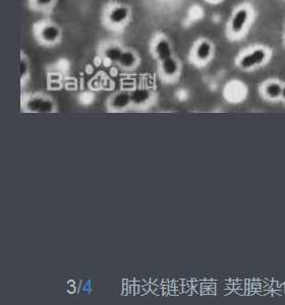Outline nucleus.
<instances>
[{
    "label": "nucleus",
    "mask_w": 285,
    "mask_h": 305,
    "mask_svg": "<svg viewBox=\"0 0 285 305\" xmlns=\"http://www.w3.org/2000/svg\"><path fill=\"white\" fill-rule=\"evenodd\" d=\"M132 20V9L123 3H108L102 12L103 26L113 32L124 30Z\"/></svg>",
    "instance_id": "1"
},
{
    "label": "nucleus",
    "mask_w": 285,
    "mask_h": 305,
    "mask_svg": "<svg viewBox=\"0 0 285 305\" xmlns=\"http://www.w3.org/2000/svg\"><path fill=\"white\" fill-rule=\"evenodd\" d=\"M33 36L39 45L51 48L62 42L63 30L58 23L44 19L34 24Z\"/></svg>",
    "instance_id": "2"
},
{
    "label": "nucleus",
    "mask_w": 285,
    "mask_h": 305,
    "mask_svg": "<svg viewBox=\"0 0 285 305\" xmlns=\"http://www.w3.org/2000/svg\"><path fill=\"white\" fill-rule=\"evenodd\" d=\"M271 57V52L267 47L255 46L245 50L236 58V66L242 70L249 71L263 66Z\"/></svg>",
    "instance_id": "3"
},
{
    "label": "nucleus",
    "mask_w": 285,
    "mask_h": 305,
    "mask_svg": "<svg viewBox=\"0 0 285 305\" xmlns=\"http://www.w3.org/2000/svg\"><path fill=\"white\" fill-rule=\"evenodd\" d=\"M253 12L249 6H240L237 7L227 24V34L232 39L241 38L247 31L251 20Z\"/></svg>",
    "instance_id": "4"
},
{
    "label": "nucleus",
    "mask_w": 285,
    "mask_h": 305,
    "mask_svg": "<svg viewBox=\"0 0 285 305\" xmlns=\"http://www.w3.org/2000/svg\"><path fill=\"white\" fill-rule=\"evenodd\" d=\"M149 50L151 56L157 63L175 55L170 38L162 32H156L153 35L149 44Z\"/></svg>",
    "instance_id": "5"
},
{
    "label": "nucleus",
    "mask_w": 285,
    "mask_h": 305,
    "mask_svg": "<svg viewBox=\"0 0 285 305\" xmlns=\"http://www.w3.org/2000/svg\"><path fill=\"white\" fill-rule=\"evenodd\" d=\"M215 45L208 38H200L193 45L191 52H189V59L199 66H205L214 57Z\"/></svg>",
    "instance_id": "6"
},
{
    "label": "nucleus",
    "mask_w": 285,
    "mask_h": 305,
    "mask_svg": "<svg viewBox=\"0 0 285 305\" xmlns=\"http://www.w3.org/2000/svg\"><path fill=\"white\" fill-rule=\"evenodd\" d=\"M24 107L30 112H53L55 110V103L49 96L44 94H34L27 97Z\"/></svg>",
    "instance_id": "7"
},
{
    "label": "nucleus",
    "mask_w": 285,
    "mask_h": 305,
    "mask_svg": "<svg viewBox=\"0 0 285 305\" xmlns=\"http://www.w3.org/2000/svg\"><path fill=\"white\" fill-rule=\"evenodd\" d=\"M182 64L176 55L158 63V71L162 80L166 82L175 81L181 73Z\"/></svg>",
    "instance_id": "8"
},
{
    "label": "nucleus",
    "mask_w": 285,
    "mask_h": 305,
    "mask_svg": "<svg viewBox=\"0 0 285 305\" xmlns=\"http://www.w3.org/2000/svg\"><path fill=\"white\" fill-rule=\"evenodd\" d=\"M124 47L116 41H106L99 46V55L104 62L116 65Z\"/></svg>",
    "instance_id": "9"
},
{
    "label": "nucleus",
    "mask_w": 285,
    "mask_h": 305,
    "mask_svg": "<svg viewBox=\"0 0 285 305\" xmlns=\"http://www.w3.org/2000/svg\"><path fill=\"white\" fill-rule=\"evenodd\" d=\"M140 63V55L133 48L124 47L120 57L117 60L116 66L124 71H132L138 67Z\"/></svg>",
    "instance_id": "10"
},
{
    "label": "nucleus",
    "mask_w": 285,
    "mask_h": 305,
    "mask_svg": "<svg viewBox=\"0 0 285 305\" xmlns=\"http://www.w3.org/2000/svg\"><path fill=\"white\" fill-rule=\"evenodd\" d=\"M283 84L277 80H269L267 81L261 89L262 95L265 99L270 101L281 100Z\"/></svg>",
    "instance_id": "11"
},
{
    "label": "nucleus",
    "mask_w": 285,
    "mask_h": 305,
    "mask_svg": "<svg viewBox=\"0 0 285 305\" xmlns=\"http://www.w3.org/2000/svg\"><path fill=\"white\" fill-rule=\"evenodd\" d=\"M57 4L58 0H28L29 8L33 12L40 14L51 13Z\"/></svg>",
    "instance_id": "12"
},
{
    "label": "nucleus",
    "mask_w": 285,
    "mask_h": 305,
    "mask_svg": "<svg viewBox=\"0 0 285 305\" xmlns=\"http://www.w3.org/2000/svg\"><path fill=\"white\" fill-rule=\"evenodd\" d=\"M132 101V98L130 95H128L127 93H123V92H119L116 93L115 95H113L110 99V106L112 108H114L115 110L118 109H123L125 107H127L130 102Z\"/></svg>",
    "instance_id": "13"
},
{
    "label": "nucleus",
    "mask_w": 285,
    "mask_h": 305,
    "mask_svg": "<svg viewBox=\"0 0 285 305\" xmlns=\"http://www.w3.org/2000/svg\"><path fill=\"white\" fill-rule=\"evenodd\" d=\"M20 72H21V81L22 84L24 85L25 83L28 82L30 75H31V62L29 56L24 52V51H21V63H20Z\"/></svg>",
    "instance_id": "14"
},
{
    "label": "nucleus",
    "mask_w": 285,
    "mask_h": 305,
    "mask_svg": "<svg viewBox=\"0 0 285 305\" xmlns=\"http://www.w3.org/2000/svg\"><path fill=\"white\" fill-rule=\"evenodd\" d=\"M281 100L285 102V84H283V88H282V94H281Z\"/></svg>",
    "instance_id": "15"
}]
</instances>
